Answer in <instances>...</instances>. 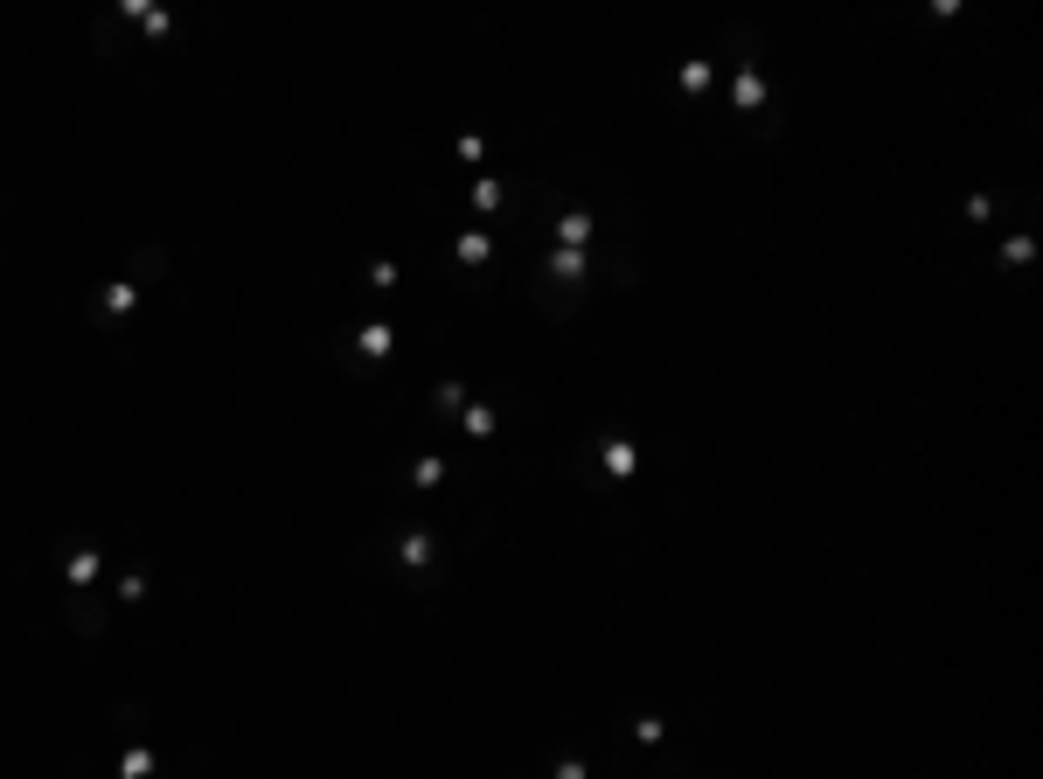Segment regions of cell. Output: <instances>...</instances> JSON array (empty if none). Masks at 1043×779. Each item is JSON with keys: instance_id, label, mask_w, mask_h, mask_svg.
Listing matches in <instances>:
<instances>
[{"instance_id": "1", "label": "cell", "mask_w": 1043, "mask_h": 779, "mask_svg": "<svg viewBox=\"0 0 1043 779\" xmlns=\"http://www.w3.org/2000/svg\"><path fill=\"white\" fill-rule=\"evenodd\" d=\"M731 42L745 49V56H724V63H738V77H731V119L745 126L751 140H779V98H772V77H765L772 49H765V35L751 21L731 28Z\"/></svg>"}, {"instance_id": "2", "label": "cell", "mask_w": 1043, "mask_h": 779, "mask_svg": "<svg viewBox=\"0 0 1043 779\" xmlns=\"http://www.w3.org/2000/svg\"><path fill=\"white\" fill-rule=\"evenodd\" d=\"M439 557H446V536H439L432 522H404V529H390V564H397V571L425 578Z\"/></svg>"}, {"instance_id": "3", "label": "cell", "mask_w": 1043, "mask_h": 779, "mask_svg": "<svg viewBox=\"0 0 1043 779\" xmlns=\"http://www.w3.org/2000/svg\"><path fill=\"white\" fill-rule=\"evenodd\" d=\"M133 313H140V279H133V272L98 286V300H91V320H98V327H119V320H133Z\"/></svg>"}, {"instance_id": "4", "label": "cell", "mask_w": 1043, "mask_h": 779, "mask_svg": "<svg viewBox=\"0 0 1043 779\" xmlns=\"http://www.w3.org/2000/svg\"><path fill=\"white\" fill-rule=\"evenodd\" d=\"M119 724L133 731V745L119 752V779H153V773H160V752L140 738V703H126V710H119Z\"/></svg>"}, {"instance_id": "5", "label": "cell", "mask_w": 1043, "mask_h": 779, "mask_svg": "<svg viewBox=\"0 0 1043 779\" xmlns=\"http://www.w3.org/2000/svg\"><path fill=\"white\" fill-rule=\"evenodd\" d=\"M98 578H105V550H91V543L63 550V585H70V592H91Z\"/></svg>"}, {"instance_id": "6", "label": "cell", "mask_w": 1043, "mask_h": 779, "mask_svg": "<svg viewBox=\"0 0 1043 779\" xmlns=\"http://www.w3.org/2000/svg\"><path fill=\"white\" fill-rule=\"evenodd\" d=\"M557 244H564V251H592V244H605V230H598L592 209H564V216H557Z\"/></svg>"}, {"instance_id": "7", "label": "cell", "mask_w": 1043, "mask_h": 779, "mask_svg": "<svg viewBox=\"0 0 1043 779\" xmlns=\"http://www.w3.org/2000/svg\"><path fill=\"white\" fill-rule=\"evenodd\" d=\"M355 355H362V362H390V355H397V327H390V320H362V327H355Z\"/></svg>"}, {"instance_id": "8", "label": "cell", "mask_w": 1043, "mask_h": 779, "mask_svg": "<svg viewBox=\"0 0 1043 779\" xmlns=\"http://www.w3.org/2000/svg\"><path fill=\"white\" fill-rule=\"evenodd\" d=\"M63 626H70L77 640H91V633H105V606H98L91 592H70V606H63Z\"/></svg>"}, {"instance_id": "9", "label": "cell", "mask_w": 1043, "mask_h": 779, "mask_svg": "<svg viewBox=\"0 0 1043 779\" xmlns=\"http://www.w3.org/2000/svg\"><path fill=\"white\" fill-rule=\"evenodd\" d=\"M487 258H494V230H459V237H452V265H459V272H480Z\"/></svg>"}, {"instance_id": "10", "label": "cell", "mask_w": 1043, "mask_h": 779, "mask_svg": "<svg viewBox=\"0 0 1043 779\" xmlns=\"http://www.w3.org/2000/svg\"><path fill=\"white\" fill-rule=\"evenodd\" d=\"M1030 265H1037V237H1030V230L1002 237V251H995V272H1002V279H1016V272H1030Z\"/></svg>"}, {"instance_id": "11", "label": "cell", "mask_w": 1043, "mask_h": 779, "mask_svg": "<svg viewBox=\"0 0 1043 779\" xmlns=\"http://www.w3.org/2000/svg\"><path fill=\"white\" fill-rule=\"evenodd\" d=\"M717 70H724L717 56H689V63L675 70V91H682V98H703V91L717 84Z\"/></svg>"}, {"instance_id": "12", "label": "cell", "mask_w": 1043, "mask_h": 779, "mask_svg": "<svg viewBox=\"0 0 1043 779\" xmlns=\"http://www.w3.org/2000/svg\"><path fill=\"white\" fill-rule=\"evenodd\" d=\"M598 467L612 473V480H633V467H640V446H633V439H598Z\"/></svg>"}, {"instance_id": "13", "label": "cell", "mask_w": 1043, "mask_h": 779, "mask_svg": "<svg viewBox=\"0 0 1043 779\" xmlns=\"http://www.w3.org/2000/svg\"><path fill=\"white\" fill-rule=\"evenodd\" d=\"M411 487H418V494L446 487V453H425V460H411Z\"/></svg>"}, {"instance_id": "14", "label": "cell", "mask_w": 1043, "mask_h": 779, "mask_svg": "<svg viewBox=\"0 0 1043 779\" xmlns=\"http://www.w3.org/2000/svg\"><path fill=\"white\" fill-rule=\"evenodd\" d=\"M459 425H466V439H494L501 411H494V404H466V411H459Z\"/></svg>"}, {"instance_id": "15", "label": "cell", "mask_w": 1043, "mask_h": 779, "mask_svg": "<svg viewBox=\"0 0 1043 779\" xmlns=\"http://www.w3.org/2000/svg\"><path fill=\"white\" fill-rule=\"evenodd\" d=\"M459 411H466V383H439V390H432V418H459Z\"/></svg>"}, {"instance_id": "16", "label": "cell", "mask_w": 1043, "mask_h": 779, "mask_svg": "<svg viewBox=\"0 0 1043 779\" xmlns=\"http://www.w3.org/2000/svg\"><path fill=\"white\" fill-rule=\"evenodd\" d=\"M501 202H508V188H501L494 174H480V181H473V209L487 216V209H501Z\"/></svg>"}, {"instance_id": "17", "label": "cell", "mask_w": 1043, "mask_h": 779, "mask_svg": "<svg viewBox=\"0 0 1043 779\" xmlns=\"http://www.w3.org/2000/svg\"><path fill=\"white\" fill-rule=\"evenodd\" d=\"M633 738H640V745H654V752H661V745H668V724H661V717H654V710H640V717H633Z\"/></svg>"}, {"instance_id": "18", "label": "cell", "mask_w": 1043, "mask_h": 779, "mask_svg": "<svg viewBox=\"0 0 1043 779\" xmlns=\"http://www.w3.org/2000/svg\"><path fill=\"white\" fill-rule=\"evenodd\" d=\"M550 779H592V766L578 752H564V759H550Z\"/></svg>"}, {"instance_id": "19", "label": "cell", "mask_w": 1043, "mask_h": 779, "mask_svg": "<svg viewBox=\"0 0 1043 779\" xmlns=\"http://www.w3.org/2000/svg\"><path fill=\"white\" fill-rule=\"evenodd\" d=\"M995 209H1002V195H974L967 202V223H995Z\"/></svg>"}, {"instance_id": "20", "label": "cell", "mask_w": 1043, "mask_h": 779, "mask_svg": "<svg viewBox=\"0 0 1043 779\" xmlns=\"http://www.w3.org/2000/svg\"><path fill=\"white\" fill-rule=\"evenodd\" d=\"M140 599H147V578L126 571V578H119V606H140Z\"/></svg>"}, {"instance_id": "21", "label": "cell", "mask_w": 1043, "mask_h": 779, "mask_svg": "<svg viewBox=\"0 0 1043 779\" xmlns=\"http://www.w3.org/2000/svg\"><path fill=\"white\" fill-rule=\"evenodd\" d=\"M369 286H376V293H390V286H397V265H390V258H376V265H369Z\"/></svg>"}]
</instances>
